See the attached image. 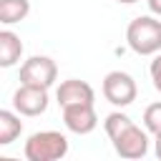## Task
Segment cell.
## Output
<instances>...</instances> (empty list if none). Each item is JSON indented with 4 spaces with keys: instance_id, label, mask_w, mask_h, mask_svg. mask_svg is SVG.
Returning <instances> with one entry per match:
<instances>
[{
    "instance_id": "cell-5",
    "label": "cell",
    "mask_w": 161,
    "mask_h": 161,
    "mask_svg": "<svg viewBox=\"0 0 161 161\" xmlns=\"http://www.w3.org/2000/svg\"><path fill=\"white\" fill-rule=\"evenodd\" d=\"M113 141V148L121 158H143L148 153V131L131 123L126 131H121Z\"/></svg>"
},
{
    "instance_id": "cell-6",
    "label": "cell",
    "mask_w": 161,
    "mask_h": 161,
    "mask_svg": "<svg viewBox=\"0 0 161 161\" xmlns=\"http://www.w3.org/2000/svg\"><path fill=\"white\" fill-rule=\"evenodd\" d=\"M13 108L20 116H40L48 108V88L38 86H23L13 93Z\"/></svg>"
},
{
    "instance_id": "cell-13",
    "label": "cell",
    "mask_w": 161,
    "mask_h": 161,
    "mask_svg": "<svg viewBox=\"0 0 161 161\" xmlns=\"http://www.w3.org/2000/svg\"><path fill=\"white\" fill-rule=\"evenodd\" d=\"M143 126H146V131L153 133V136L161 133V101L146 106V111H143Z\"/></svg>"
},
{
    "instance_id": "cell-14",
    "label": "cell",
    "mask_w": 161,
    "mask_h": 161,
    "mask_svg": "<svg viewBox=\"0 0 161 161\" xmlns=\"http://www.w3.org/2000/svg\"><path fill=\"white\" fill-rule=\"evenodd\" d=\"M148 73H151V80H153V88L161 93V53L153 55L151 65H148Z\"/></svg>"
},
{
    "instance_id": "cell-1",
    "label": "cell",
    "mask_w": 161,
    "mask_h": 161,
    "mask_svg": "<svg viewBox=\"0 0 161 161\" xmlns=\"http://www.w3.org/2000/svg\"><path fill=\"white\" fill-rule=\"evenodd\" d=\"M126 43L136 55L161 53V20L153 15H138L126 28Z\"/></svg>"
},
{
    "instance_id": "cell-7",
    "label": "cell",
    "mask_w": 161,
    "mask_h": 161,
    "mask_svg": "<svg viewBox=\"0 0 161 161\" xmlns=\"http://www.w3.org/2000/svg\"><path fill=\"white\" fill-rule=\"evenodd\" d=\"M63 123L70 133L86 136L98 126V116L93 103H73V106H63Z\"/></svg>"
},
{
    "instance_id": "cell-16",
    "label": "cell",
    "mask_w": 161,
    "mask_h": 161,
    "mask_svg": "<svg viewBox=\"0 0 161 161\" xmlns=\"http://www.w3.org/2000/svg\"><path fill=\"white\" fill-rule=\"evenodd\" d=\"M156 156H158V158H161V133H158V136H156Z\"/></svg>"
},
{
    "instance_id": "cell-3",
    "label": "cell",
    "mask_w": 161,
    "mask_h": 161,
    "mask_svg": "<svg viewBox=\"0 0 161 161\" xmlns=\"http://www.w3.org/2000/svg\"><path fill=\"white\" fill-rule=\"evenodd\" d=\"M58 78V65L48 55H33L20 65V83L23 86H38L50 88Z\"/></svg>"
},
{
    "instance_id": "cell-10",
    "label": "cell",
    "mask_w": 161,
    "mask_h": 161,
    "mask_svg": "<svg viewBox=\"0 0 161 161\" xmlns=\"http://www.w3.org/2000/svg\"><path fill=\"white\" fill-rule=\"evenodd\" d=\"M30 13V0H0V23L13 25L25 20Z\"/></svg>"
},
{
    "instance_id": "cell-2",
    "label": "cell",
    "mask_w": 161,
    "mask_h": 161,
    "mask_svg": "<svg viewBox=\"0 0 161 161\" xmlns=\"http://www.w3.org/2000/svg\"><path fill=\"white\" fill-rule=\"evenodd\" d=\"M23 153L28 161H58L68 153V138L60 131H38L25 141Z\"/></svg>"
},
{
    "instance_id": "cell-12",
    "label": "cell",
    "mask_w": 161,
    "mask_h": 161,
    "mask_svg": "<svg viewBox=\"0 0 161 161\" xmlns=\"http://www.w3.org/2000/svg\"><path fill=\"white\" fill-rule=\"evenodd\" d=\"M131 123H133V121H131L126 113H121V111H113V113H108V116H106V121H103V128H106L108 138H116V136H118L121 131H126Z\"/></svg>"
},
{
    "instance_id": "cell-15",
    "label": "cell",
    "mask_w": 161,
    "mask_h": 161,
    "mask_svg": "<svg viewBox=\"0 0 161 161\" xmlns=\"http://www.w3.org/2000/svg\"><path fill=\"white\" fill-rule=\"evenodd\" d=\"M146 3H148V10L153 15H161V0H146Z\"/></svg>"
},
{
    "instance_id": "cell-4",
    "label": "cell",
    "mask_w": 161,
    "mask_h": 161,
    "mask_svg": "<svg viewBox=\"0 0 161 161\" xmlns=\"http://www.w3.org/2000/svg\"><path fill=\"white\" fill-rule=\"evenodd\" d=\"M103 96H106L108 103H113L118 108L131 106L136 101V96H138V88H136L133 75H128L123 70H111L103 78Z\"/></svg>"
},
{
    "instance_id": "cell-8",
    "label": "cell",
    "mask_w": 161,
    "mask_h": 161,
    "mask_svg": "<svg viewBox=\"0 0 161 161\" xmlns=\"http://www.w3.org/2000/svg\"><path fill=\"white\" fill-rule=\"evenodd\" d=\"M55 98H58V103H60V108H63V106H73V103H93V101H96V93H93V88H91L86 80L68 78V80H63V83L58 86Z\"/></svg>"
},
{
    "instance_id": "cell-9",
    "label": "cell",
    "mask_w": 161,
    "mask_h": 161,
    "mask_svg": "<svg viewBox=\"0 0 161 161\" xmlns=\"http://www.w3.org/2000/svg\"><path fill=\"white\" fill-rule=\"evenodd\" d=\"M23 55V40L13 30H0V65L13 68Z\"/></svg>"
},
{
    "instance_id": "cell-11",
    "label": "cell",
    "mask_w": 161,
    "mask_h": 161,
    "mask_svg": "<svg viewBox=\"0 0 161 161\" xmlns=\"http://www.w3.org/2000/svg\"><path fill=\"white\" fill-rule=\"evenodd\" d=\"M23 131V121L20 116H15L13 111H0V146H10Z\"/></svg>"
},
{
    "instance_id": "cell-17",
    "label": "cell",
    "mask_w": 161,
    "mask_h": 161,
    "mask_svg": "<svg viewBox=\"0 0 161 161\" xmlns=\"http://www.w3.org/2000/svg\"><path fill=\"white\" fill-rule=\"evenodd\" d=\"M116 3H123V5H133V3H138V0H116Z\"/></svg>"
}]
</instances>
